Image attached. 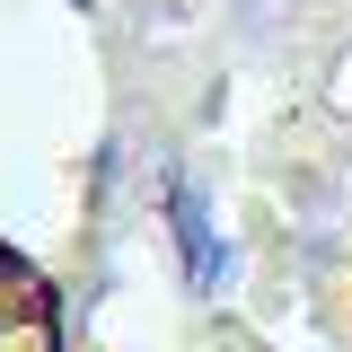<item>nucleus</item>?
Masks as SVG:
<instances>
[{
    "mask_svg": "<svg viewBox=\"0 0 352 352\" xmlns=\"http://www.w3.org/2000/svg\"><path fill=\"white\" fill-rule=\"evenodd\" d=\"M124 194L106 97L62 106L27 0H0V352H88V273Z\"/></svg>",
    "mask_w": 352,
    "mask_h": 352,
    "instance_id": "f257e3e1",
    "label": "nucleus"
}]
</instances>
